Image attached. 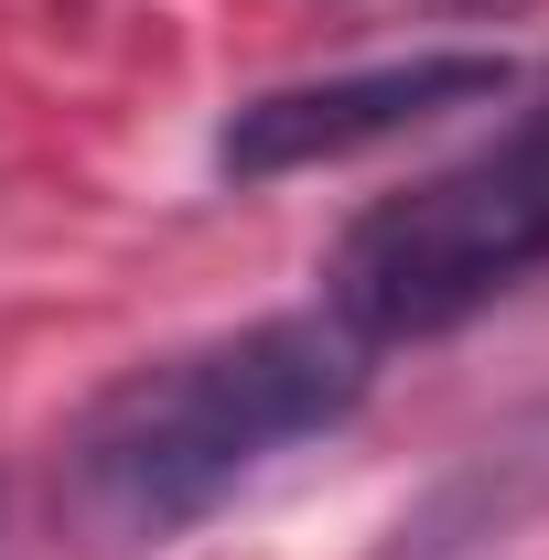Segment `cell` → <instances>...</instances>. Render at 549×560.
<instances>
[{"mask_svg": "<svg viewBox=\"0 0 549 560\" xmlns=\"http://www.w3.org/2000/svg\"><path fill=\"white\" fill-rule=\"evenodd\" d=\"M539 259H549V108H528L484 151L355 215L324 259V313L355 346H420V335H453L464 313H484L495 291H517Z\"/></svg>", "mask_w": 549, "mask_h": 560, "instance_id": "obj_2", "label": "cell"}, {"mask_svg": "<svg viewBox=\"0 0 549 560\" xmlns=\"http://www.w3.org/2000/svg\"><path fill=\"white\" fill-rule=\"evenodd\" d=\"M484 97H506V55H410V66L313 75V86L248 97L215 130V162L237 184H270V173H302V162H344L366 140H399L420 119H442V108H484Z\"/></svg>", "mask_w": 549, "mask_h": 560, "instance_id": "obj_3", "label": "cell"}, {"mask_svg": "<svg viewBox=\"0 0 549 560\" xmlns=\"http://www.w3.org/2000/svg\"><path fill=\"white\" fill-rule=\"evenodd\" d=\"M366 399V346L335 313H270L248 335L184 346L108 377L55 442V506L86 550H162L215 517L259 464L335 431Z\"/></svg>", "mask_w": 549, "mask_h": 560, "instance_id": "obj_1", "label": "cell"}]
</instances>
